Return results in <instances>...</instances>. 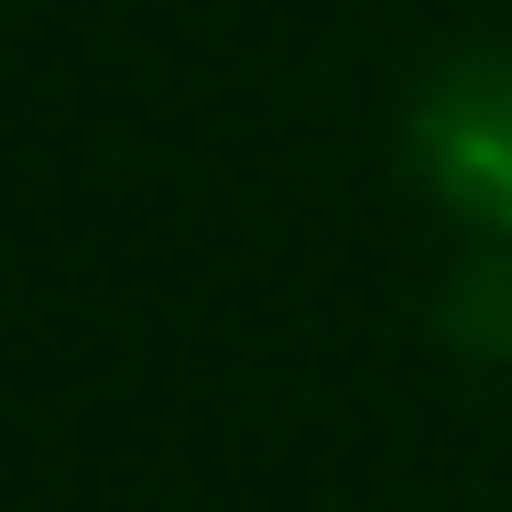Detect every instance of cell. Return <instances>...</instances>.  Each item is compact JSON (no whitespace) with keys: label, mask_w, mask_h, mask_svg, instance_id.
I'll return each mask as SVG.
<instances>
[{"label":"cell","mask_w":512,"mask_h":512,"mask_svg":"<svg viewBox=\"0 0 512 512\" xmlns=\"http://www.w3.org/2000/svg\"><path fill=\"white\" fill-rule=\"evenodd\" d=\"M414 175L480 240H512V44H469L414 99Z\"/></svg>","instance_id":"1"},{"label":"cell","mask_w":512,"mask_h":512,"mask_svg":"<svg viewBox=\"0 0 512 512\" xmlns=\"http://www.w3.org/2000/svg\"><path fill=\"white\" fill-rule=\"evenodd\" d=\"M436 327H447L469 360H512V240H491L480 262H458V273H447Z\"/></svg>","instance_id":"2"}]
</instances>
